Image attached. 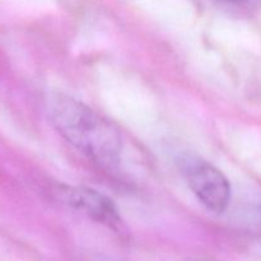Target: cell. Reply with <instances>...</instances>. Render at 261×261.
I'll list each match as a JSON object with an SVG mask.
<instances>
[{"instance_id":"3","label":"cell","mask_w":261,"mask_h":261,"mask_svg":"<svg viewBox=\"0 0 261 261\" xmlns=\"http://www.w3.org/2000/svg\"><path fill=\"white\" fill-rule=\"evenodd\" d=\"M59 200L68 208L112 229H120L122 219L114 201L94 189L86 186L59 185L55 190Z\"/></svg>"},{"instance_id":"2","label":"cell","mask_w":261,"mask_h":261,"mask_svg":"<svg viewBox=\"0 0 261 261\" xmlns=\"http://www.w3.org/2000/svg\"><path fill=\"white\" fill-rule=\"evenodd\" d=\"M181 170L191 191L201 204L214 213H223L231 199V186L226 176L208 161L184 157Z\"/></svg>"},{"instance_id":"1","label":"cell","mask_w":261,"mask_h":261,"mask_svg":"<svg viewBox=\"0 0 261 261\" xmlns=\"http://www.w3.org/2000/svg\"><path fill=\"white\" fill-rule=\"evenodd\" d=\"M47 111L56 132L89 160L103 167L119 163L122 138L111 121L83 102L63 93L51 94Z\"/></svg>"}]
</instances>
